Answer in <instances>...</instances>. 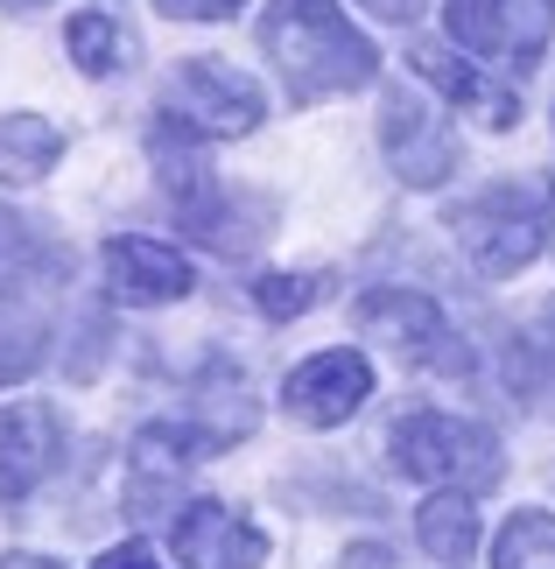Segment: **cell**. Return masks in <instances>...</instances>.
<instances>
[{
    "label": "cell",
    "mask_w": 555,
    "mask_h": 569,
    "mask_svg": "<svg viewBox=\"0 0 555 569\" xmlns=\"http://www.w3.org/2000/svg\"><path fill=\"white\" fill-rule=\"evenodd\" d=\"M493 569H555V513L521 507L493 541Z\"/></svg>",
    "instance_id": "cell-20"
},
{
    "label": "cell",
    "mask_w": 555,
    "mask_h": 569,
    "mask_svg": "<svg viewBox=\"0 0 555 569\" xmlns=\"http://www.w3.org/2000/svg\"><path fill=\"white\" fill-rule=\"evenodd\" d=\"M415 535H422V549H429L436 562L464 569L472 549H478V507H472V492H436L429 507L415 513Z\"/></svg>",
    "instance_id": "cell-17"
},
{
    "label": "cell",
    "mask_w": 555,
    "mask_h": 569,
    "mask_svg": "<svg viewBox=\"0 0 555 569\" xmlns=\"http://www.w3.org/2000/svg\"><path fill=\"white\" fill-rule=\"evenodd\" d=\"M63 162V134L42 113H0V183H42Z\"/></svg>",
    "instance_id": "cell-15"
},
{
    "label": "cell",
    "mask_w": 555,
    "mask_h": 569,
    "mask_svg": "<svg viewBox=\"0 0 555 569\" xmlns=\"http://www.w3.org/2000/svg\"><path fill=\"white\" fill-rule=\"evenodd\" d=\"M373 401V366H366V352H317V359H303L296 373L281 380V408L296 415V422H309V429H338V422H351Z\"/></svg>",
    "instance_id": "cell-9"
},
{
    "label": "cell",
    "mask_w": 555,
    "mask_h": 569,
    "mask_svg": "<svg viewBox=\"0 0 555 569\" xmlns=\"http://www.w3.org/2000/svg\"><path fill=\"white\" fill-rule=\"evenodd\" d=\"M366 14H380V21H415L422 8H429V0H359Z\"/></svg>",
    "instance_id": "cell-25"
},
{
    "label": "cell",
    "mask_w": 555,
    "mask_h": 569,
    "mask_svg": "<svg viewBox=\"0 0 555 569\" xmlns=\"http://www.w3.org/2000/svg\"><path fill=\"white\" fill-rule=\"evenodd\" d=\"M260 50H268V63L281 71L296 106L359 92V84L380 78V50L345 21L338 0H268V14H260Z\"/></svg>",
    "instance_id": "cell-1"
},
{
    "label": "cell",
    "mask_w": 555,
    "mask_h": 569,
    "mask_svg": "<svg viewBox=\"0 0 555 569\" xmlns=\"http://www.w3.org/2000/svg\"><path fill=\"white\" fill-rule=\"evenodd\" d=\"M351 323H359L373 345H387L394 359L422 366V373H472V345L457 338L450 310L422 289H366L351 302Z\"/></svg>",
    "instance_id": "cell-4"
},
{
    "label": "cell",
    "mask_w": 555,
    "mask_h": 569,
    "mask_svg": "<svg viewBox=\"0 0 555 569\" xmlns=\"http://www.w3.org/2000/svg\"><path fill=\"white\" fill-rule=\"evenodd\" d=\"M254 422H260V408H254L247 380H239L232 366H211V380L197 387V408L184 422L197 436V450H226V443H239V436H254Z\"/></svg>",
    "instance_id": "cell-14"
},
{
    "label": "cell",
    "mask_w": 555,
    "mask_h": 569,
    "mask_svg": "<svg viewBox=\"0 0 555 569\" xmlns=\"http://www.w3.org/2000/svg\"><path fill=\"white\" fill-rule=\"evenodd\" d=\"M260 113H268L260 84L247 71H232V63H218V57H184L169 92H162V120L184 127L190 141H239L260 127Z\"/></svg>",
    "instance_id": "cell-5"
},
{
    "label": "cell",
    "mask_w": 555,
    "mask_h": 569,
    "mask_svg": "<svg viewBox=\"0 0 555 569\" xmlns=\"http://www.w3.org/2000/svg\"><path fill=\"white\" fill-rule=\"evenodd\" d=\"M106 289L135 310H155V302H184L190 296V260L155 232H120L106 239Z\"/></svg>",
    "instance_id": "cell-11"
},
{
    "label": "cell",
    "mask_w": 555,
    "mask_h": 569,
    "mask_svg": "<svg viewBox=\"0 0 555 569\" xmlns=\"http://www.w3.org/2000/svg\"><path fill=\"white\" fill-rule=\"evenodd\" d=\"M380 148L394 162V177H402L408 190H436L457 177V134L436 120V106H422L415 92H387L380 99Z\"/></svg>",
    "instance_id": "cell-7"
},
{
    "label": "cell",
    "mask_w": 555,
    "mask_h": 569,
    "mask_svg": "<svg viewBox=\"0 0 555 569\" xmlns=\"http://www.w3.org/2000/svg\"><path fill=\"white\" fill-rule=\"evenodd\" d=\"M443 29H450L457 50H478L493 63H542L548 36H555V0H450L443 8Z\"/></svg>",
    "instance_id": "cell-6"
},
{
    "label": "cell",
    "mask_w": 555,
    "mask_h": 569,
    "mask_svg": "<svg viewBox=\"0 0 555 569\" xmlns=\"http://www.w3.org/2000/svg\"><path fill=\"white\" fill-rule=\"evenodd\" d=\"M169 21H226V14H239L247 0H155Z\"/></svg>",
    "instance_id": "cell-23"
},
{
    "label": "cell",
    "mask_w": 555,
    "mask_h": 569,
    "mask_svg": "<svg viewBox=\"0 0 555 569\" xmlns=\"http://www.w3.org/2000/svg\"><path fill=\"white\" fill-rule=\"evenodd\" d=\"M63 465V415L50 401H8L0 408V499L29 507L36 486H50Z\"/></svg>",
    "instance_id": "cell-8"
},
{
    "label": "cell",
    "mask_w": 555,
    "mask_h": 569,
    "mask_svg": "<svg viewBox=\"0 0 555 569\" xmlns=\"http://www.w3.org/2000/svg\"><path fill=\"white\" fill-rule=\"evenodd\" d=\"M71 274V253L63 247H50L29 218H14L8 204H0V296L8 289H21V281H36V274Z\"/></svg>",
    "instance_id": "cell-19"
},
{
    "label": "cell",
    "mask_w": 555,
    "mask_h": 569,
    "mask_svg": "<svg viewBox=\"0 0 555 569\" xmlns=\"http://www.w3.org/2000/svg\"><path fill=\"white\" fill-rule=\"evenodd\" d=\"M169 541L184 569H260L268 562V535L247 513L218 507V499H190L169 513Z\"/></svg>",
    "instance_id": "cell-10"
},
{
    "label": "cell",
    "mask_w": 555,
    "mask_h": 569,
    "mask_svg": "<svg viewBox=\"0 0 555 569\" xmlns=\"http://www.w3.org/2000/svg\"><path fill=\"white\" fill-rule=\"evenodd\" d=\"M0 8H14V14H36V8H50V0H0Z\"/></svg>",
    "instance_id": "cell-28"
},
{
    "label": "cell",
    "mask_w": 555,
    "mask_h": 569,
    "mask_svg": "<svg viewBox=\"0 0 555 569\" xmlns=\"http://www.w3.org/2000/svg\"><path fill=\"white\" fill-rule=\"evenodd\" d=\"M506 380H514L542 415H555V302L506 345Z\"/></svg>",
    "instance_id": "cell-18"
},
{
    "label": "cell",
    "mask_w": 555,
    "mask_h": 569,
    "mask_svg": "<svg viewBox=\"0 0 555 569\" xmlns=\"http://www.w3.org/2000/svg\"><path fill=\"white\" fill-rule=\"evenodd\" d=\"M0 569H63V562H50V556H29V549H14V556H0Z\"/></svg>",
    "instance_id": "cell-27"
},
{
    "label": "cell",
    "mask_w": 555,
    "mask_h": 569,
    "mask_svg": "<svg viewBox=\"0 0 555 569\" xmlns=\"http://www.w3.org/2000/svg\"><path fill=\"white\" fill-rule=\"evenodd\" d=\"M324 296H330V281H324V274H260V281H254V310H260V317H275V323L309 317Z\"/></svg>",
    "instance_id": "cell-21"
},
{
    "label": "cell",
    "mask_w": 555,
    "mask_h": 569,
    "mask_svg": "<svg viewBox=\"0 0 555 569\" xmlns=\"http://www.w3.org/2000/svg\"><path fill=\"white\" fill-rule=\"evenodd\" d=\"M338 569H394V562H387V549L359 541V549H345V562H338Z\"/></svg>",
    "instance_id": "cell-26"
},
{
    "label": "cell",
    "mask_w": 555,
    "mask_h": 569,
    "mask_svg": "<svg viewBox=\"0 0 555 569\" xmlns=\"http://www.w3.org/2000/svg\"><path fill=\"white\" fill-rule=\"evenodd\" d=\"M394 450V471L422 478V486H443V492H485L499 486V436L485 422H464V415H402L387 436Z\"/></svg>",
    "instance_id": "cell-3"
},
{
    "label": "cell",
    "mask_w": 555,
    "mask_h": 569,
    "mask_svg": "<svg viewBox=\"0 0 555 569\" xmlns=\"http://www.w3.org/2000/svg\"><path fill=\"white\" fill-rule=\"evenodd\" d=\"M408 63H415V71L429 78V84H436V92L450 99V106H464L472 120L499 127V134L521 120V92H514V84H493L485 71H472V63H457L450 50H436V42H415V50H408Z\"/></svg>",
    "instance_id": "cell-13"
},
{
    "label": "cell",
    "mask_w": 555,
    "mask_h": 569,
    "mask_svg": "<svg viewBox=\"0 0 555 569\" xmlns=\"http://www.w3.org/2000/svg\"><path fill=\"white\" fill-rule=\"evenodd\" d=\"M92 569H155V556L141 549V541H120V549H106Z\"/></svg>",
    "instance_id": "cell-24"
},
{
    "label": "cell",
    "mask_w": 555,
    "mask_h": 569,
    "mask_svg": "<svg viewBox=\"0 0 555 569\" xmlns=\"http://www.w3.org/2000/svg\"><path fill=\"white\" fill-rule=\"evenodd\" d=\"M63 50H71V63L85 78H113V71H127V57H135V36L120 29V14L78 8L71 21H63Z\"/></svg>",
    "instance_id": "cell-16"
},
{
    "label": "cell",
    "mask_w": 555,
    "mask_h": 569,
    "mask_svg": "<svg viewBox=\"0 0 555 569\" xmlns=\"http://www.w3.org/2000/svg\"><path fill=\"white\" fill-rule=\"evenodd\" d=\"M197 436L176 429V422H148L135 436V450H127V507L135 513H176V486H184V471L197 465Z\"/></svg>",
    "instance_id": "cell-12"
},
{
    "label": "cell",
    "mask_w": 555,
    "mask_h": 569,
    "mask_svg": "<svg viewBox=\"0 0 555 569\" xmlns=\"http://www.w3.org/2000/svg\"><path fill=\"white\" fill-rule=\"evenodd\" d=\"M443 226H450L457 253L472 260L485 281H506L521 268H535L548 232H555V190L535 183V177H506V183H485L472 197H457L450 211H443Z\"/></svg>",
    "instance_id": "cell-2"
},
{
    "label": "cell",
    "mask_w": 555,
    "mask_h": 569,
    "mask_svg": "<svg viewBox=\"0 0 555 569\" xmlns=\"http://www.w3.org/2000/svg\"><path fill=\"white\" fill-rule=\"evenodd\" d=\"M36 366H42V323L0 302V387H8V380H29Z\"/></svg>",
    "instance_id": "cell-22"
}]
</instances>
